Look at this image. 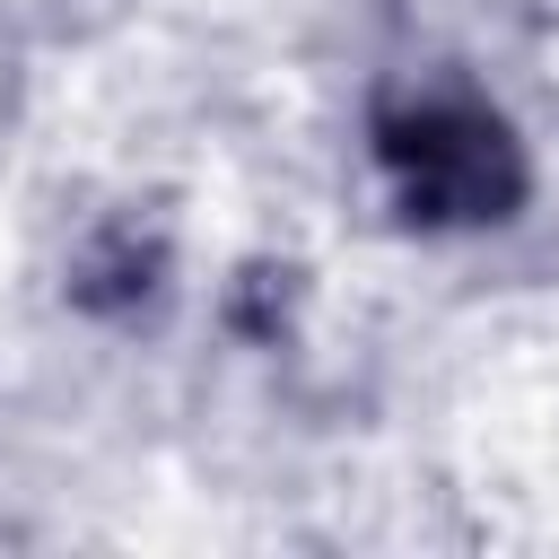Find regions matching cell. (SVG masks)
I'll use <instances>...</instances> for the list:
<instances>
[{"instance_id":"cell-1","label":"cell","mask_w":559,"mask_h":559,"mask_svg":"<svg viewBox=\"0 0 559 559\" xmlns=\"http://www.w3.org/2000/svg\"><path fill=\"white\" fill-rule=\"evenodd\" d=\"M393 166L428 218H480L507 201V140L480 114H419L393 140Z\"/></svg>"}]
</instances>
